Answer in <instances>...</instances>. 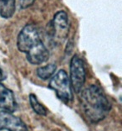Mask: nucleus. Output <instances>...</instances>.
<instances>
[{
	"label": "nucleus",
	"mask_w": 122,
	"mask_h": 131,
	"mask_svg": "<svg viewBox=\"0 0 122 131\" xmlns=\"http://www.w3.org/2000/svg\"><path fill=\"white\" fill-rule=\"evenodd\" d=\"M41 40L37 28L34 25H27L19 32L17 46L21 52L26 53Z\"/></svg>",
	"instance_id": "39448f33"
},
{
	"label": "nucleus",
	"mask_w": 122,
	"mask_h": 131,
	"mask_svg": "<svg viewBox=\"0 0 122 131\" xmlns=\"http://www.w3.org/2000/svg\"><path fill=\"white\" fill-rule=\"evenodd\" d=\"M56 71V66L55 64H49L44 67L37 69V75L39 78L43 80H48L50 78Z\"/></svg>",
	"instance_id": "9d476101"
},
{
	"label": "nucleus",
	"mask_w": 122,
	"mask_h": 131,
	"mask_svg": "<svg viewBox=\"0 0 122 131\" xmlns=\"http://www.w3.org/2000/svg\"><path fill=\"white\" fill-rule=\"evenodd\" d=\"M79 100L85 117L94 124L103 120L111 109L105 94L96 85L86 88L80 95Z\"/></svg>",
	"instance_id": "f257e3e1"
},
{
	"label": "nucleus",
	"mask_w": 122,
	"mask_h": 131,
	"mask_svg": "<svg viewBox=\"0 0 122 131\" xmlns=\"http://www.w3.org/2000/svg\"><path fill=\"white\" fill-rule=\"evenodd\" d=\"M15 8V0H0V15L4 19L13 16Z\"/></svg>",
	"instance_id": "1a4fd4ad"
},
{
	"label": "nucleus",
	"mask_w": 122,
	"mask_h": 131,
	"mask_svg": "<svg viewBox=\"0 0 122 131\" xmlns=\"http://www.w3.org/2000/svg\"><path fill=\"white\" fill-rule=\"evenodd\" d=\"M0 109L9 113H13L17 109V103L13 93L2 83H0Z\"/></svg>",
	"instance_id": "6e6552de"
},
{
	"label": "nucleus",
	"mask_w": 122,
	"mask_h": 131,
	"mask_svg": "<svg viewBox=\"0 0 122 131\" xmlns=\"http://www.w3.org/2000/svg\"><path fill=\"white\" fill-rule=\"evenodd\" d=\"M53 40L56 44H63L67 40L70 32L68 15L64 11H59L53 16L52 21Z\"/></svg>",
	"instance_id": "20e7f679"
},
{
	"label": "nucleus",
	"mask_w": 122,
	"mask_h": 131,
	"mask_svg": "<svg viewBox=\"0 0 122 131\" xmlns=\"http://www.w3.org/2000/svg\"><path fill=\"white\" fill-rule=\"evenodd\" d=\"M4 79V72H3V70L1 69V67H0V82L2 81V80Z\"/></svg>",
	"instance_id": "ddd939ff"
},
{
	"label": "nucleus",
	"mask_w": 122,
	"mask_h": 131,
	"mask_svg": "<svg viewBox=\"0 0 122 131\" xmlns=\"http://www.w3.org/2000/svg\"><path fill=\"white\" fill-rule=\"evenodd\" d=\"M8 131H29L23 121L12 113L0 112V130Z\"/></svg>",
	"instance_id": "423d86ee"
},
{
	"label": "nucleus",
	"mask_w": 122,
	"mask_h": 131,
	"mask_svg": "<svg viewBox=\"0 0 122 131\" xmlns=\"http://www.w3.org/2000/svg\"><path fill=\"white\" fill-rule=\"evenodd\" d=\"M27 60L33 65H40L48 61L49 52L43 41L40 40L26 53Z\"/></svg>",
	"instance_id": "0eeeda50"
},
{
	"label": "nucleus",
	"mask_w": 122,
	"mask_h": 131,
	"mask_svg": "<svg viewBox=\"0 0 122 131\" xmlns=\"http://www.w3.org/2000/svg\"><path fill=\"white\" fill-rule=\"evenodd\" d=\"M34 2L35 0H19V4L22 8H27L30 7Z\"/></svg>",
	"instance_id": "f8f14e48"
},
{
	"label": "nucleus",
	"mask_w": 122,
	"mask_h": 131,
	"mask_svg": "<svg viewBox=\"0 0 122 131\" xmlns=\"http://www.w3.org/2000/svg\"><path fill=\"white\" fill-rule=\"evenodd\" d=\"M86 71L85 64L79 56L74 55L70 61V82L71 87L76 93L81 92L85 84Z\"/></svg>",
	"instance_id": "7ed1b4c3"
},
{
	"label": "nucleus",
	"mask_w": 122,
	"mask_h": 131,
	"mask_svg": "<svg viewBox=\"0 0 122 131\" xmlns=\"http://www.w3.org/2000/svg\"><path fill=\"white\" fill-rule=\"evenodd\" d=\"M49 88L55 92L57 97L65 103L73 101V93L68 74L64 70H59L52 77L49 83Z\"/></svg>",
	"instance_id": "f03ea898"
},
{
	"label": "nucleus",
	"mask_w": 122,
	"mask_h": 131,
	"mask_svg": "<svg viewBox=\"0 0 122 131\" xmlns=\"http://www.w3.org/2000/svg\"><path fill=\"white\" fill-rule=\"evenodd\" d=\"M29 102H30V105L32 107V108L34 109V111L36 114L42 116H45L47 114L46 108L38 102L37 97L34 94L29 95Z\"/></svg>",
	"instance_id": "9b49d317"
}]
</instances>
